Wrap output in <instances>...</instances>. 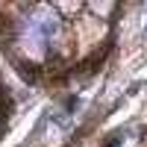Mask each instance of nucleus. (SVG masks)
I'll list each match as a JSON object with an SVG mask.
<instances>
[{"instance_id": "obj_1", "label": "nucleus", "mask_w": 147, "mask_h": 147, "mask_svg": "<svg viewBox=\"0 0 147 147\" xmlns=\"http://www.w3.org/2000/svg\"><path fill=\"white\" fill-rule=\"evenodd\" d=\"M109 53H112V41H106V44H103V50L91 53V56L85 59V62H82L77 71H80V74H91V71H97V68H100V65L106 62V56H109Z\"/></svg>"}, {"instance_id": "obj_2", "label": "nucleus", "mask_w": 147, "mask_h": 147, "mask_svg": "<svg viewBox=\"0 0 147 147\" xmlns=\"http://www.w3.org/2000/svg\"><path fill=\"white\" fill-rule=\"evenodd\" d=\"M18 68H21V77L27 80V82H35V80H38V65H30V62H21Z\"/></svg>"}, {"instance_id": "obj_3", "label": "nucleus", "mask_w": 147, "mask_h": 147, "mask_svg": "<svg viewBox=\"0 0 147 147\" xmlns=\"http://www.w3.org/2000/svg\"><path fill=\"white\" fill-rule=\"evenodd\" d=\"M118 138H121V132H112V136H106V141H103V144H106V147H115V144H118Z\"/></svg>"}]
</instances>
